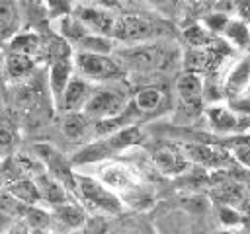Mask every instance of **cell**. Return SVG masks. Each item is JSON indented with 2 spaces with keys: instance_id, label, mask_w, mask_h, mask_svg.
<instances>
[{
  "instance_id": "obj_1",
  "label": "cell",
  "mask_w": 250,
  "mask_h": 234,
  "mask_svg": "<svg viewBox=\"0 0 250 234\" xmlns=\"http://www.w3.org/2000/svg\"><path fill=\"white\" fill-rule=\"evenodd\" d=\"M100 183H104L109 191H113L121 203L127 199H131L133 203H139V201H145L148 203V197L143 189V181L139 177V174L129 168L127 164H121V162H105V164H100L98 168V174L94 176Z\"/></svg>"
},
{
  "instance_id": "obj_2",
  "label": "cell",
  "mask_w": 250,
  "mask_h": 234,
  "mask_svg": "<svg viewBox=\"0 0 250 234\" xmlns=\"http://www.w3.org/2000/svg\"><path fill=\"white\" fill-rule=\"evenodd\" d=\"M176 53L170 47L164 45H152V43H141V45H131L125 51H119L115 60L119 62V66L123 62H127L129 68L146 72V70H166L172 66V62L176 60Z\"/></svg>"
},
{
  "instance_id": "obj_3",
  "label": "cell",
  "mask_w": 250,
  "mask_h": 234,
  "mask_svg": "<svg viewBox=\"0 0 250 234\" xmlns=\"http://www.w3.org/2000/svg\"><path fill=\"white\" fill-rule=\"evenodd\" d=\"M74 189L78 199L84 203V207H88L96 214H119L123 211L121 199L113 191H109L104 183H100L94 176L76 174Z\"/></svg>"
},
{
  "instance_id": "obj_4",
  "label": "cell",
  "mask_w": 250,
  "mask_h": 234,
  "mask_svg": "<svg viewBox=\"0 0 250 234\" xmlns=\"http://www.w3.org/2000/svg\"><path fill=\"white\" fill-rule=\"evenodd\" d=\"M129 107V98L123 90L119 88H98L92 92L90 99L86 101L82 113L98 123V121H107L121 117Z\"/></svg>"
},
{
  "instance_id": "obj_5",
  "label": "cell",
  "mask_w": 250,
  "mask_h": 234,
  "mask_svg": "<svg viewBox=\"0 0 250 234\" xmlns=\"http://www.w3.org/2000/svg\"><path fill=\"white\" fill-rule=\"evenodd\" d=\"M74 74L86 82H109L121 76L123 68L111 55H94V53H74L72 55Z\"/></svg>"
},
{
  "instance_id": "obj_6",
  "label": "cell",
  "mask_w": 250,
  "mask_h": 234,
  "mask_svg": "<svg viewBox=\"0 0 250 234\" xmlns=\"http://www.w3.org/2000/svg\"><path fill=\"white\" fill-rule=\"evenodd\" d=\"M154 35H156V25L150 20L141 18V16L123 14V16H117L115 20L111 39L141 45V43H148Z\"/></svg>"
},
{
  "instance_id": "obj_7",
  "label": "cell",
  "mask_w": 250,
  "mask_h": 234,
  "mask_svg": "<svg viewBox=\"0 0 250 234\" xmlns=\"http://www.w3.org/2000/svg\"><path fill=\"white\" fill-rule=\"evenodd\" d=\"M221 92L229 98V101L250 96V53L236 58L229 66L221 82Z\"/></svg>"
},
{
  "instance_id": "obj_8",
  "label": "cell",
  "mask_w": 250,
  "mask_h": 234,
  "mask_svg": "<svg viewBox=\"0 0 250 234\" xmlns=\"http://www.w3.org/2000/svg\"><path fill=\"white\" fill-rule=\"evenodd\" d=\"M176 96L180 105L191 113L197 115L203 109V101H205V82L199 74H191V72H184L176 78Z\"/></svg>"
},
{
  "instance_id": "obj_9",
  "label": "cell",
  "mask_w": 250,
  "mask_h": 234,
  "mask_svg": "<svg viewBox=\"0 0 250 234\" xmlns=\"http://www.w3.org/2000/svg\"><path fill=\"white\" fill-rule=\"evenodd\" d=\"M72 16L90 33L104 35V37H109L111 39L117 14H113V12H109L107 8H102V6H76Z\"/></svg>"
},
{
  "instance_id": "obj_10",
  "label": "cell",
  "mask_w": 250,
  "mask_h": 234,
  "mask_svg": "<svg viewBox=\"0 0 250 234\" xmlns=\"http://www.w3.org/2000/svg\"><path fill=\"white\" fill-rule=\"evenodd\" d=\"M150 156H152L154 166L166 176H180L189 168V158L184 152V148L170 144V142L158 144Z\"/></svg>"
},
{
  "instance_id": "obj_11",
  "label": "cell",
  "mask_w": 250,
  "mask_h": 234,
  "mask_svg": "<svg viewBox=\"0 0 250 234\" xmlns=\"http://www.w3.org/2000/svg\"><path fill=\"white\" fill-rule=\"evenodd\" d=\"M49 213H51V232L53 234H72L86 222L84 209L72 201L53 207Z\"/></svg>"
},
{
  "instance_id": "obj_12",
  "label": "cell",
  "mask_w": 250,
  "mask_h": 234,
  "mask_svg": "<svg viewBox=\"0 0 250 234\" xmlns=\"http://www.w3.org/2000/svg\"><path fill=\"white\" fill-rule=\"evenodd\" d=\"M92 92H94L92 84L74 74L72 80L68 82V86L64 88L62 96L59 98V101H57L55 105H57V109H59L62 115H64V113H78V111L84 109V105H86V101L90 99Z\"/></svg>"
},
{
  "instance_id": "obj_13",
  "label": "cell",
  "mask_w": 250,
  "mask_h": 234,
  "mask_svg": "<svg viewBox=\"0 0 250 234\" xmlns=\"http://www.w3.org/2000/svg\"><path fill=\"white\" fill-rule=\"evenodd\" d=\"M205 117L209 127L221 135H232L240 129V117L227 103L213 101L211 105L205 107Z\"/></svg>"
},
{
  "instance_id": "obj_14",
  "label": "cell",
  "mask_w": 250,
  "mask_h": 234,
  "mask_svg": "<svg viewBox=\"0 0 250 234\" xmlns=\"http://www.w3.org/2000/svg\"><path fill=\"white\" fill-rule=\"evenodd\" d=\"M61 131L72 142H86L94 138V121H90L82 111L64 113L61 119Z\"/></svg>"
},
{
  "instance_id": "obj_15",
  "label": "cell",
  "mask_w": 250,
  "mask_h": 234,
  "mask_svg": "<svg viewBox=\"0 0 250 234\" xmlns=\"http://www.w3.org/2000/svg\"><path fill=\"white\" fill-rule=\"evenodd\" d=\"M72 76H74L72 57L51 62V66H49V90H51V96H53L55 103L62 96V92L68 86V82L72 80Z\"/></svg>"
},
{
  "instance_id": "obj_16",
  "label": "cell",
  "mask_w": 250,
  "mask_h": 234,
  "mask_svg": "<svg viewBox=\"0 0 250 234\" xmlns=\"http://www.w3.org/2000/svg\"><path fill=\"white\" fill-rule=\"evenodd\" d=\"M35 185H37V191H39V201H45L53 207H59L62 203L68 201V195H66V187L62 183H59L55 177H51L49 174H39L35 179Z\"/></svg>"
},
{
  "instance_id": "obj_17",
  "label": "cell",
  "mask_w": 250,
  "mask_h": 234,
  "mask_svg": "<svg viewBox=\"0 0 250 234\" xmlns=\"http://www.w3.org/2000/svg\"><path fill=\"white\" fill-rule=\"evenodd\" d=\"M221 37H223V41H225L230 49L250 53V27L244 25L240 20L229 18L227 25H225L223 31H221Z\"/></svg>"
},
{
  "instance_id": "obj_18",
  "label": "cell",
  "mask_w": 250,
  "mask_h": 234,
  "mask_svg": "<svg viewBox=\"0 0 250 234\" xmlns=\"http://www.w3.org/2000/svg\"><path fill=\"white\" fill-rule=\"evenodd\" d=\"M166 92L160 86H143L133 96V107L139 113H154L162 107Z\"/></svg>"
},
{
  "instance_id": "obj_19",
  "label": "cell",
  "mask_w": 250,
  "mask_h": 234,
  "mask_svg": "<svg viewBox=\"0 0 250 234\" xmlns=\"http://www.w3.org/2000/svg\"><path fill=\"white\" fill-rule=\"evenodd\" d=\"M20 10L14 2L0 0V43L10 41L20 29Z\"/></svg>"
},
{
  "instance_id": "obj_20",
  "label": "cell",
  "mask_w": 250,
  "mask_h": 234,
  "mask_svg": "<svg viewBox=\"0 0 250 234\" xmlns=\"http://www.w3.org/2000/svg\"><path fill=\"white\" fill-rule=\"evenodd\" d=\"M8 193L12 195L14 201L18 203H23L27 207H35L39 201V191H37V185L33 179L29 177H18L14 179L10 185H8Z\"/></svg>"
},
{
  "instance_id": "obj_21",
  "label": "cell",
  "mask_w": 250,
  "mask_h": 234,
  "mask_svg": "<svg viewBox=\"0 0 250 234\" xmlns=\"http://www.w3.org/2000/svg\"><path fill=\"white\" fill-rule=\"evenodd\" d=\"M10 53H20L25 57H31L35 60V55L41 53V39L35 33H16L10 41Z\"/></svg>"
},
{
  "instance_id": "obj_22",
  "label": "cell",
  "mask_w": 250,
  "mask_h": 234,
  "mask_svg": "<svg viewBox=\"0 0 250 234\" xmlns=\"http://www.w3.org/2000/svg\"><path fill=\"white\" fill-rule=\"evenodd\" d=\"M184 152L188 154L189 160H197L201 164H209V166H221L229 154L221 148H215V146H186Z\"/></svg>"
},
{
  "instance_id": "obj_23",
  "label": "cell",
  "mask_w": 250,
  "mask_h": 234,
  "mask_svg": "<svg viewBox=\"0 0 250 234\" xmlns=\"http://www.w3.org/2000/svg\"><path fill=\"white\" fill-rule=\"evenodd\" d=\"M35 66V60L31 57H25V55H20V53H8L6 57V72L10 78H25Z\"/></svg>"
},
{
  "instance_id": "obj_24",
  "label": "cell",
  "mask_w": 250,
  "mask_h": 234,
  "mask_svg": "<svg viewBox=\"0 0 250 234\" xmlns=\"http://www.w3.org/2000/svg\"><path fill=\"white\" fill-rule=\"evenodd\" d=\"M184 39L188 41L189 49H205L213 43V35L203 27V23H191L184 29Z\"/></svg>"
},
{
  "instance_id": "obj_25",
  "label": "cell",
  "mask_w": 250,
  "mask_h": 234,
  "mask_svg": "<svg viewBox=\"0 0 250 234\" xmlns=\"http://www.w3.org/2000/svg\"><path fill=\"white\" fill-rule=\"evenodd\" d=\"M23 222L29 230H51V213L41 207H27Z\"/></svg>"
},
{
  "instance_id": "obj_26",
  "label": "cell",
  "mask_w": 250,
  "mask_h": 234,
  "mask_svg": "<svg viewBox=\"0 0 250 234\" xmlns=\"http://www.w3.org/2000/svg\"><path fill=\"white\" fill-rule=\"evenodd\" d=\"M16 140H18V131L14 123L8 119H0V158L8 156L14 150Z\"/></svg>"
},
{
  "instance_id": "obj_27",
  "label": "cell",
  "mask_w": 250,
  "mask_h": 234,
  "mask_svg": "<svg viewBox=\"0 0 250 234\" xmlns=\"http://www.w3.org/2000/svg\"><path fill=\"white\" fill-rule=\"evenodd\" d=\"M230 156L242 166L250 170V136H238L230 148Z\"/></svg>"
},
{
  "instance_id": "obj_28",
  "label": "cell",
  "mask_w": 250,
  "mask_h": 234,
  "mask_svg": "<svg viewBox=\"0 0 250 234\" xmlns=\"http://www.w3.org/2000/svg\"><path fill=\"white\" fill-rule=\"evenodd\" d=\"M111 234H154V230L143 220H127L121 222Z\"/></svg>"
},
{
  "instance_id": "obj_29",
  "label": "cell",
  "mask_w": 250,
  "mask_h": 234,
  "mask_svg": "<svg viewBox=\"0 0 250 234\" xmlns=\"http://www.w3.org/2000/svg\"><path fill=\"white\" fill-rule=\"evenodd\" d=\"M234 14H236V16H234L236 20H240L244 25L250 27V0L234 4Z\"/></svg>"
},
{
  "instance_id": "obj_30",
  "label": "cell",
  "mask_w": 250,
  "mask_h": 234,
  "mask_svg": "<svg viewBox=\"0 0 250 234\" xmlns=\"http://www.w3.org/2000/svg\"><path fill=\"white\" fill-rule=\"evenodd\" d=\"M4 234H31V230H29V226L23 220H16Z\"/></svg>"
},
{
  "instance_id": "obj_31",
  "label": "cell",
  "mask_w": 250,
  "mask_h": 234,
  "mask_svg": "<svg viewBox=\"0 0 250 234\" xmlns=\"http://www.w3.org/2000/svg\"><path fill=\"white\" fill-rule=\"evenodd\" d=\"M211 234H240V232L234 230V228H223V230H217V232H211Z\"/></svg>"
},
{
  "instance_id": "obj_32",
  "label": "cell",
  "mask_w": 250,
  "mask_h": 234,
  "mask_svg": "<svg viewBox=\"0 0 250 234\" xmlns=\"http://www.w3.org/2000/svg\"><path fill=\"white\" fill-rule=\"evenodd\" d=\"M31 234H53L51 230H31Z\"/></svg>"
}]
</instances>
